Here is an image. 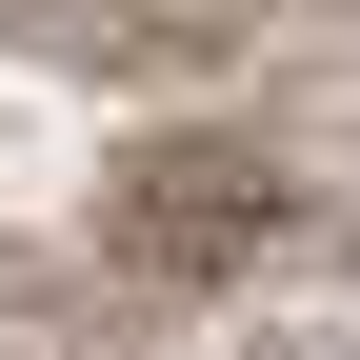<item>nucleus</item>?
Masks as SVG:
<instances>
[{"mask_svg": "<svg viewBox=\"0 0 360 360\" xmlns=\"http://www.w3.org/2000/svg\"><path fill=\"white\" fill-rule=\"evenodd\" d=\"M240 220H281V180H240V160H141L120 240H141V260H220Z\"/></svg>", "mask_w": 360, "mask_h": 360, "instance_id": "obj_1", "label": "nucleus"}]
</instances>
